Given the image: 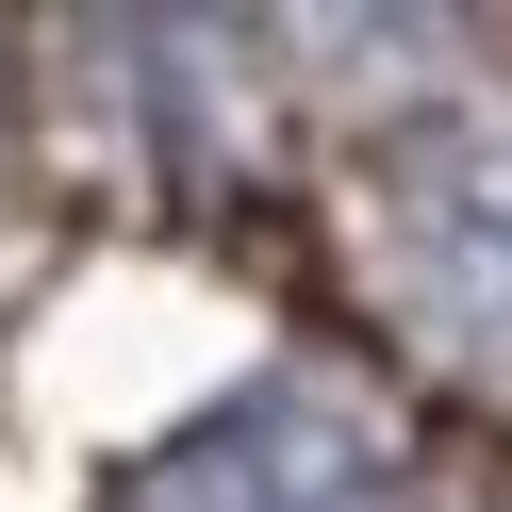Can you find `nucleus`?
<instances>
[{
  "mask_svg": "<svg viewBox=\"0 0 512 512\" xmlns=\"http://www.w3.org/2000/svg\"><path fill=\"white\" fill-rule=\"evenodd\" d=\"M397 248H413V281H430L446 331L512 364V116H479L463 149H430L397 182Z\"/></svg>",
  "mask_w": 512,
  "mask_h": 512,
  "instance_id": "1",
  "label": "nucleus"
},
{
  "mask_svg": "<svg viewBox=\"0 0 512 512\" xmlns=\"http://www.w3.org/2000/svg\"><path fill=\"white\" fill-rule=\"evenodd\" d=\"M149 512H380V463L331 413H232L215 446H182L149 479Z\"/></svg>",
  "mask_w": 512,
  "mask_h": 512,
  "instance_id": "2",
  "label": "nucleus"
}]
</instances>
